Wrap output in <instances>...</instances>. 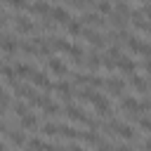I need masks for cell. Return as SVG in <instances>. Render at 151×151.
Segmentation results:
<instances>
[{
  "label": "cell",
  "instance_id": "obj_12",
  "mask_svg": "<svg viewBox=\"0 0 151 151\" xmlns=\"http://www.w3.org/2000/svg\"><path fill=\"white\" fill-rule=\"evenodd\" d=\"M137 61L134 59H130V57H125V54H120V59L116 61V68H120V71H125V73H130V76H134V71H137Z\"/></svg>",
  "mask_w": 151,
  "mask_h": 151
},
{
  "label": "cell",
  "instance_id": "obj_23",
  "mask_svg": "<svg viewBox=\"0 0 151 151\" xmlns=\"http://www.w3.org/2000/svg\"><path fill=\"white\" fill-rule=\"evenodd\" d=\"M12 111H14V116L21 118V116L28 113V104H26V101H14V104H12Z\"/></svg>",
  "mask_w": 151,
  "mask_h": 151
},
{
  "label": "cell",
  "instance_id": "obj_27",
  "mask_svg": "<svg viewBox=\"0 0 151 151\" xmlns=\"http://www.w3.org/2000/svg\"><path fill=\"white\" fill-rule=\"evenodd\" d=\"M66 151H85V149H83V146H80V144H71V146H68V149H66Z\"/></svg>",
  "mask_w": 151,
  "mask_h": 151
},
{
  "label": "cell",
  "instance_id": "obj_22",
  "mask_svg": "<svg viewBox=\"0 0 151 151\" xmlns=\"http://www.w3.org/2000/svg\"><path fill=\"white\" fill-rule=\"evenodd\" d=\"M42 134L45 137H59V125L57 123H45L42 125Z\"/></svg>",
  "mask_w": 151,
  "mask_h": 151
},
{
  "label": "cell",
  "instance_id": "obj_8",
  "mask_svg": "<svg viewBox=\"0 0 151 151\" xmlns=\"http://www.w3.org/2000/svg\"><path fill=\"white\" fill-rule=\"evenodd\" d=\"M99 64H101V57H99V52H97V50L85 52V57H83V61H80V66H85V68H90V71H97V68H99Z\"/></svg>",
  "mask_w": 151,
  "mask_h": 151
},
{
  "label": "cell",
  "instance_id": "obj_9",
  "mask_svg": "<svg viewBox=\"0 0 151 151\" xmlns=\"http://www.w3.org/2000/svg\"><path fill=\"white\" fill-rule=\"evenodd\" d=\"M47 71L54 73V76H66V73H68V66L64 64V59H59V57H50V59H47Z\"/></svg>",
  "mask_w": 151,
  "mask_h": 151
},
{
  "label": "cell",
  "instance_id": "obj_14",
  "mask_svg": "<svg viewBox=\"0 0 151 151\" xmlns=\"http://www.w3.org/2000/svg\"><path fill=\"white\" fill-rule=\"evenodd\" d=\"M7 139H9L12 146H24V144L28 142V137H26L24 130H9V132H7Z\"/></svg>",
  "mask_w": 151,
  "mask_h": 151
},
{
  "label": "cell",
  "instance_id": "obj_2",
  "mask_svg": "<svg viewBox=\"0 0 151 151\" xmlns=\"http://www.w3.org/2000/svg\"><path fill=\"white\" fill-rule=\"evenodd\" d=\"M64 113H66V118H68V120L83 123V125H87V127H92V130L99 125V123H94L90 116H85V111H83L80 106H76V104H66V106H64Z\"/></svg>",
  "mask_w": 151,
  "mask_h": 151
},
{
  "label": "cell",
  "instance_id": "obj_21",
  "mask_svg": "<svg viewBox=\"0 0 151 151\" xmlns=\"http://www.w3.org/2000/svg\"><path fill=\"white\" fill-rule=\"evenodd\" d=\"M94 12L101 14V17H109V14L113 12V5H111V2H97V5H94Z\"/></svg>",
  "mask_w": 151,
  "mask_h": 151
},
{
  "label": "cell",
  "instance_id": "obj_32",
  "mask_svg": "<svg viewBox=\"0 0 151 151\" xmlns=\"http://www.w3.org/2000/svg\"><path fill=\"white\" fill-rule=\"evenodd\" d=\"M26 151H28V149H26Z\"/></svg>",
  "mask_w": 151,
  "mask_h": 151
},
{
  "label": "cell",
  "instance_id": "obj_19",
  "mask_svg": "<svg viewBox=\"0 0 151 151\" xmlns=\"http://www.w3.org/2000/svg\"><path fill=\"white\" fill-rule=\"evenodd\" d=\"M59 134L66 139H80V130L73 125H59Z\"/></svg>",
  "mask_w": 151,
  "mask_h": 151
},
{
  "label": "cell",
  "instance_id": "obj_16",
  "mask_svg": "<svg viewBox=\"0 0 151 151\" xmlns=\"http://www.w3.org/2000/svg\"><path fill=\"white\" fill-rule=\"evenodd\" d=\"M12 68H14V73H17L19 78H31V73L35 71V68H33L31 64H26V61H14Z\"/></svg>",
  "mask_w": 151,
  "mask_h": 151
},
{
  "label": "cell",
  "instance_id": "obj_15",
  "mask_svg": "<svg viewBox=\"0 0 151 151\" xmlns=\"http://www.w3.org/2000/svg\"><path fill=\"white\" fill-rule=\"evenodd\" d=\"M64 26H66V33H68L71 38H73V35H80V33H83V28H85V26L78 21V17H71Z\"/></svg>",
  "mask_w": 151,
  "mask_h": 151
},
{
  "label": "cell",
  "instance_id": "obj_6",
  "mask_svg": "<svg viewBox=\"0 0 151 151\" xmlns=\"http://www.w3.org/2000/svg\"><path fill=\"white\" fill-rule=\"evenodd\" d=\"M31 85L33 87H40V90H52V80L47 78L45 71H33L31 73Z\"/></svg>",
  "mask_w": 151,
  "mask_h": 151
},
{
  "label": "cell",
  "instance_id": "obj_3",
  "mask_svg": "<svg viewBox=\"0 0 151 151\" xmlns=\"http://www.w3.org/2000/svg\"><path fill=\"white\" fill-rule=\"evenodd\" d=\"M78 21L83 24V26H87V28H104L109 21H106V17H101V14H97L94 9H87V12H83L80 17H78Z\"/></svg>",
  "mask_w": 151,
  "mask_h": 151
},
{
  "label": "cell",
  "instance_id": "obj_31",
  "mask_svg": "<svg viewBox=\"0 0 151 151\" xmlns=\"http://www.w3.org/2000/svg\"><path fill=\"white\" fill-rule=\"evenodd\" d=\"M0 66H2V64H0Z\"/></svg>",
  "mask_w": 151,
  "mask_h": 151
},
{
  "label": "cell",
  "instance_id": "obj_5",
  "mask_svg": "<svg viewBox=\"0 0 151 151\" xmlns=\"http://www.w3.org/2000/svg\"><path fill=\"white\" fill-rule=\"evenodd\" d=\"M50 21H54V24H66L68 19H71V12L64 7V5H54L52 9H50V17H47Z\"/></svg>",
  "mask_w": 151,
  "mask_h": 151
},
{
  "label": "cell",
  "instance_id": "obj_11",
  "mask_svg": "<svg viewBox=\"0 0 151 151\" xmlns=\"http://www.w3.org/2000/svg\"><path fill=\"white\" fill-rule=\"evenodd\" d=\"M33 17H40V19H47L50 17V9H52V5H47V2H31L28 7H26Z\"/></svg>",
  "mask_w": 151,
  "mask_h": 151
},
{
  "label": "cell",
  "instance_id": "obj_7",
  "mask_svg": "<svg viewBox=\"0 0 151 151\" xmlns=\"http://www.w3.org/2000/svg\"><path fill=\"white\" fill-rule=\"evenodd\" d=\"M104 87L109 94L113 97H123V90H125V83L120 78H104Z\"/></svg>",
  "mask_w": 151,
  "mask_h": 151
},
{
  "label": "cell",
  "instance_id": "obj_20",
  "mask_svg": "<svg viewBox=\"0 0 151 151\" xmlns=\"http://www.w3.org/2000/svg\"><path fill=\"white\" fill-rule=\"evenodd\" d=\"M80 139L85 142V144H90V146H99L101 144V137L94 132V130H87V132H80Z\"/></svg>",
  "mask_w": 151,
  "mask_h": 151
},
{
  "label": "cell",
  "instance_id": "obj_30",
  "mask_svg": "<svg viewBox=\"0 0 151 151\" xmlns=\"http://www.w3.org/2000/svg\"><path fill=\"white\" fill-rule=\"evenodd\" d=\"M5 149H7V146H5V144H2V142H0V151H5Z\"/></svg>",
  "mask_w": 151,
  "mask_h": 151
},
{
  "label": "cell",
  "instance_id": "obj_18",
  "mask_svg": "<svg viewBox=\"0 0 151 151\" xmlns=\"http://www.w3.org/2000/svg\"><path fill=\"white\" fill-rule=\"evenodd\" d=\"M0 76H2V80H5L7 85H12V87L17 85V73H14L12 66H5V64H2V66H0Z\"/></svg>",
  "mask_w": 151,
  "mask_h": 151
},
{
  "label": "cell",
  "instance_id": "obj_1",
  "mask_svg": "<svg viewBox=\"0 0 151 151\" xmlns=\"http://www.w3.org/2000/svg\"><path fill=\"white\" fill-rule=\"evenodd\" d=\"M9 24L17 33H24V35H31L35 31V21L28 14H9Z\"/></svg>",
  "mask_w": 151,
  "mask_h": 151
},
{
  "label": "cell",
  "instance_id": "obj_25",
  "mask_svg": "<svg viewBox=\"0 0 151 151\" xmlns=\"http://www.w3.org/2000/svg\"><path fill=\"white\" fill-rule=\"evenodd\" d=\"M142 68H144L146 76H151V59H144V61H142Z\"/></svg>",
  "mask_w": 151,
  "mask_h": 151
},
{
  "label": "cell",
  "instance_id": "obj_28",
  "mask_svg": "<svg viewBox=\"0 0 151 151\" xmlns=\"http://www.w3.org/2000/svg\"><path fill=\"white\" fill-rule=\"evenodd\" d=\"M144 151H151V137H149V139H144Z\"/></svg>",
  "mask_w": 151,
  "mask_h": 151
},
{
  "label": "cell",
  "instance_id": "obj_24",
  "mask_svg": "<svg viewBox=\"0 0 151 151\" xmlns=\"http://www.w3.org/2000/svg\"><path fill=\"white\" fill-rule=\"evenodd\" d=\"M137 125H139V130H144V132H151V118H146V116H139Z\"/></svg>",
  "mask_w": 151,
  "mask_h": 151
},
{
  "label": "cell",
  "instance_id": "obj_26",
  "mask_svg": "<svg viewBox=\"0 0 151 151\" xmlns=\"http://www.w3.org/2000/svg\"><path fill=\"white\" fill-rule=\"evenodd\" d=\"M97 151H113V146H111V144H106V142H101V144L97 146Z\"/></svg>",
  "mask_w": 151,
  "mask_h": 151
},
{
  "label": "cell",
  "instance_id": "obj_10",
  "mask_svg": "<svg viewBox=\"0 0 151 151\" xmlns=\"http://www.w3.org/2000/svg\"><path fill=\"white\" fill-rule=\"evenodd\" d=\"M52 90H54L61 99H66V101L71 99V94H76V90H73V85H71L68 80H59V83H54V85H52Z\"/></svg>",
  "mask_w": 151,
  "mask_h": 151
},
{
  "label": "cell",
  "instance_id": "obj_4",
  "mask_svg": "<svg viewBox=\"0 0 151 151\" xmlns=\"http://www.w3.org/2000/svg\"><path fill=\"white\" fill-rule=\"evenodd\" d=\"M83 40L87 42V45H92V47H106L109 45V40H106V35L101 33V31H94V28H83Z\"/></svg>",
  "mask_w": 151,
  "mask_h": 151
},
{
  "label": "cell",
  "instance_id": "obj_29",
  "mask_svg": "<svg viewBox=\"0 0 151 151\" xmlns=\"http://www.w3.org/2000/svg\"><path fill=\"white\" fill-rule=\"evenodd\" d=\"M7 130V125H5V120H0V132H5Z\"/></svg>",
  "mask_w": 151,
  "mask_h": 151
},
{
  "label": "cell",
  "instance_id": "obj_13",
  "mask_svg": "<svg viewBox=\"0 0 151 151\" xmlns=\"http://www.w3.org/2000/svg\"><path fill=\"white\" fill-rule=\"evenodd\" d=\"M127 85L137 92V94H146L149 92V85H146V80H144V76H130V80H127Z\"/></svg>",
  "mask_w": 151,
  "mask_h": 151
},
{
  "label": "cell",
  "instance_id": "obj_17",
  "mask_svg": "<svg viewBox=\"0 0 151 151\" xmlns=\"http://www.w3.org/2000/svg\"><path fill=\"white\" fill-rule=\"evenodd\" d=\"M19 125H21L24 132L38 127V113H26V116H21V118H19Z\"/></svg>",
  "mask_w": 151,
  "mask_h": 151
}]
</instances>
